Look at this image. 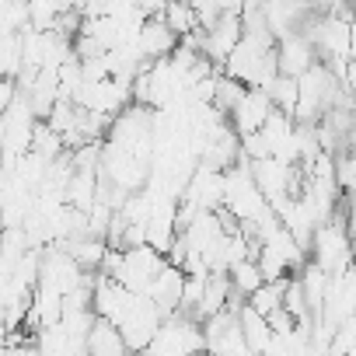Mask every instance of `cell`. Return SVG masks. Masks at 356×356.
Here are the masks:
<instances>
[{
    "label": "cell",
    "mask_w": 356,
    "mask_h": 356,
    "mask_svg": "<svg viewBox=\"0 0 356 356\" xmlns=\"http://www.w3.org/2000/svg\"><path fill=\"white\" fill-rule=\"evenodd\" d=\"M15 95H18V81L15 77H4L0 74V112H4L11 102H15Z\"/></svg>",
    "instance_id": "9c48e42d"
},
{
    "label": "cell",
    "mask_w": 356,
    "mask_h": 356,
    "mask_svg": "<svg viewBox=\"0 0 356 356\" xmlns=\"http://www.w3.org/2000/svg\"><path fill=\"white\" fill-rule=\"evenodd\" d=\"M84 349L95 353V356H115V353H126V342H122L119 328L108 318H98L95 314V321H91L88 335H84Z\"/></svg>",
    "instance_id": "5b68a950"
},
{
    "label": "cell",
    "mask_w": 356,
    "mask_h": 356,
    "mask_svg": "<svg viewBox=\"0 0 356 356\" xmlns=\"http://www.w3.org/2000/svg\"><path fill=\"white\" fill-rule=\"evenodd\" d=\"M238 328H241V339H245V346H248V353H266V346H269V321H266V314H259L255 307H248V304H241L238 307Z\"/></svg>",
    "instance_id": "8992f818"
},
{
    "label": "cell",
    "mask_w": 356,
    "mask_h": 356,
    "mask_svg": "<svg viewBox=\"0 0 356 356\" xmlns=\"http://www.w3.org/2000/svg\"><path fill=\"white\" fill-rule=\"evenodd\" d=\"M227 280H231V290H234V293L248 297V293L262 283V273H259L255 259H238V262L227 266Z\"/></svg>",
    "instance_id": "52a82bcc"
},
{
    "label": "cell",
    "mask_w": 356,
    "mask_h": 356,
    "mask_svg": "<svg viewBox=\"0 0 356 356\" xmlns=\"http://www.w3.org/2000/svg\"><path fill=\"white\" fill-rule=\"evenodd\" d=\"M161 18L168 22V29H171L175 35H186V32L196 29V11L186 4V0H164Z\"/></svg>",
    "instance_id": "ba28073f"
},
{
    "label": "cell",
    "mask_w": 356,
    "mask_h": 356,
    "mask_svg": "<svg viewBox=\"0 0 356 356\" xmlns=\"http://www.w3.org/2000/svg\"><path fill=\"white\" fill-rule=\"evenodd\" d=\"M314 60H318V56H314V46H311L307 35H300V32L283 35V39L276 42V70H280V74L297 77V74H304Z\"/></svg>",
    "instance_id": "277c9868"
},
{
    "label": "cell",
    "mask_w": 356,
    "mask_h": 356,
    "mask_svg": "<svg viewBox=\"0 0 356 356\" xmlns=\"http://www.w3.org/2000/svg\"><path fill=\"white\" fill-rule=\"evenodd\" d=\"M175 42H178V35L168 29V22H164L161 15H147V18L140 22L136 49H140L143 60H161V56H168V53L175 49Z\"/></svg>",
    "instance_id": "3957f363"
},
{
    "label": "cell",
    "mask_w": 356,
    "mask_h": 356,
    "mask_svg": "<svg viewBox=\"0 0 356 356\" xmlns=\"http://www.w3.org/2000/svg\"><path fill=\"white\" fill-rule=\"evenodd\" d=\"M307 252H311V262L318 269H325L328 276L332 273H342L349 266V227H346V220H339V217L321 220L311 231Z\"/></svg>",
    "instance_id": "6da1fadb"
},
{
    "label": "cell",
    "mask_w": 356,
    "mask_h": 356,
    "mask_svg": "<svg viewBox=\"0 0 356 356\" xmlns=\"http://www.w3.org/2000/svg\"><path fill=\"white\" fill-rule=\"evenodd\" d=\"M269 112H273V102H269L266 88H245V91H241V98L231 105L227 119H231L234 133H238V136H245V133H255V129L266 122V115H269Z\"/></svg>",
    "instance_id": "7a4b0ae2"
}]
</instances>
